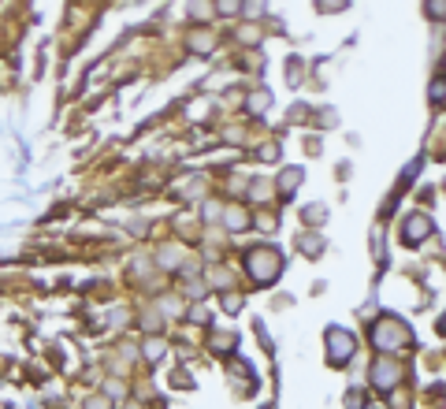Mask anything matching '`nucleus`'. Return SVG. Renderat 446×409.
I'll use <instances>...</instances> for the list:
<instances>
[{"label": "nucleus", "mask_w": 446, "mask_h": 409, "mask_svg": "<svg viewBox=\"0 0 446 409\" xmlns=\"http://www.w3.org/2000/svg\"><path fill=\"white\" fill-rule=\"evenodd\" d=\"M245 272H250L253 283L268 287L283 275V257H279V250H272V245H257V250L245 253Z\"/></svg>", "instance_id": "1"}, {"label": "nucleus", "mask_w": 446, "mask_h": 409, "mask_svg": "<svg viewBox=\"0 0 446 409\" xmlns=\"http://www.w3.org/2000/svg\"><path fill=\"white\" fill-rule=\"evenodd\" d=\"M409 327L398 320V317H383L379 324H372V342H376V350L379 354H394V350H402L409 346Z\"/></svg>", "instance_id": "2"}, {"label": "nucleus", "mask_w": 446, "mask_h": 409, "mask_svg": "<svg viewBox=\"0 0 446 409\" xmlns=\"http://www.w3.org/2000/svg\"><path fill=\"white\" fill-rule=\"evenodd\" d=\"M324 342H327V365H331V368H346V365H350V357L357 350V342H354L350 331H342V327H327Z\"/></svg>", "instance_id": "3"}, {"label": "nucleus", "mask_w": 446, "mask_h": 409, "mask_svg": "<svg viewBox=\"0 0 446 409\" xmlns=\"http://www.w3.org/2000/svg\"><path fill=\"white\" fill-rule=\"evenodd\" d=\"M432 231H435L432 216H424V212H413V216L402 223V242H405V245H420V242L432 238Z\"/></svg>", "instance_id": "4"}, {"label": "nucleus", "mask_w": 446, "mask_h": 409, "mask_svg": "<svg viewBox=\"0 0 446 409\" xmlns=\"http://www.w3.org/2000/svg\"><path fill=\"white\" fill-rule=\"evenodd\" d=\"M372 383H376L379 391H394V387L402 383V365H398V361H391V357L376 361V368H372Z\"/></svg>", "instance_id": "5"}, {"label": "nucleus", "mask_w": 446, "mask_h": 409, "mask_svg": "<svg viewBox=\"0 0 446 409\" xmlns=\"http://www.w3.org/2000/svg\"><path fill=\"white\" fill-rule=\"evenodd\" d=\"M297 250L309 253V257H317V253L324 250V238H320V235H302V238H297Z\"/></svg>", "instance_id": "6"}, {"label": "nucleus", "mask_w": 446, "mask_h": 409, "mask_svg": "<svg viewBox=\"0 0 446 409\" xmlns=\"http://www.w3.org/2000/svg\"><path fill=\"white\" fill-rule=\"evenodd\" d=\"M268 105H272V93L268 90H257V93H250V101H245V108H250L253 116H257V112H264Z\"/></svg>", "instance_id": "7"}, {"label": "nucleus", "mask_w": 446, "mask_h": 409, "mask_svg": "<svg viewBox=\"0 0 446 409\" xmlns=\"http://www.w3.org/2000/svg\"><path fill=\"white\" fill-rule=\"evenodd\" d=\"M186 45L193 48V53H208V48H212V34L197 30V34H190V38H186Z\"/></svg>", "instance_id": "8"}, {"label": "nucleus", "mask_w": 446, "mask_h": 409, "mask_svg": "<svg viewBox=\"0 0 446 409\" xmlns=\"http://www.w3.org/2000/svg\"><path fill=\"white\" fill-rule=\"evenodd\" d=\"M235 342H238V335H230V331H223V335H212V350L230 354V350H235Z\"/></svg>", "instance_id": "9"}, {"label": "nucleus", "mask_w": 446, "mask_h": 409, "mask_svg": "<svg viewBox=\"0 0 446 409\" xmlns=\"http://www.w3.org/2000/svg\"><path fill=\"white\" fill-rule=\"evenodd\" d=\"M297 183H302V171H297V168H287L283 179H279V190H283V193H294Z\"/></svg>", "instance_id": "10"}, {"label": "nucleus", "mask_w": 446, "mask_h": 409, "mask_svg": "<svg viewBox=\"0 0 446 409\" xmlns=\"http://www.w3.org/2000/svg\"><path fill=\"white\" fill-rule=\"evenodd\" d=\"M245 223H250V216H245V212H238V208L227 212V227H230V231H242Z\"/></svg>", "instance_id": "11"}, {"label": "nucleus", "mask_w": 446, "mask_h": 409, "mask_svg": "<svg viewBox=\"0 0 446 409\" xmlns=\"http://www.w3.org/2000/svg\"><path fill=\"white\" fill-rule=\"evenodd\" d=\"M142 350H145V357H149V361H160V357H164V342H160V339H149Z\"/></svg>", "instance_id": "12"}, {"label": "nucleus", "mask_w": 446, "mask_h": 409, "mask_svg": "<svg viewBox=\"0 0 446 409\" xmlns=\"http://www.w3.org/2000/svg\"><path fill=\"white\" fill-rule=\"evenodd\" d=\"M424 11H428V19H432V23H442V11H446V4H442V0H428V4H424Z\"/></svg>", "instance_id": "13"}, {"label": "nucleus", "mask_w": 446, "mask_h": 409, "mask_svg": "<svg viewBox=\"0 0 446 409\" xmlns=\"http://www.w3.org/2000/svg\"><path fill=\"white\" fill-rule=\"evenodd\" d=\"M216 11L220 15H238L242 11V0H216Z\"/></svg>", "instance_id": "14"}, {"label": "nucleus", "mask_w": 446, "mask_h": 409, "mask_svg": "<svg viewBox=\"0 0 446 409\" xmlns=\"http://www.w3.org/2000/svg\"><path fill=\"white\" fill-rule=\"evenodd\" d=\"M317 8L320 11H342V8H350V0H317Z\"/></svg>", "instance_id": "15"}, {"label": "nucleus", "mask_w": 446, "mask_h": 409, "mask_svg": "<svg viewBox=\"0 0 446 409\" xmlns=\"http://www.w3.org/2000/svg\"><path fill=\"white\" fill-rule=\"evenodd\" d=\"M302 216H305L309 223H320V220L327 216V208H324V205H312V208H305V212H302Z\"/></svg>", "instance_id": "16"}, {"label": "nucleus", "mask_w": 446, "mask_h": 409, "mask_svg": "<svg viewBox=\"0 0 446 409\" xmlns=\"http://www.w3.org/2000/svg\"><path fill=\"white\" fill-rule=\"evenodd\" d=\"M190 320H193V324H205V320H208V309H205V305H193V309H190Z\"/></svg>", "instance_id": "17"}, {"label": "nucleus", "mask_w": 446, "mask_h": 409, "mask_svg": "<svg viewBox=\"0 0 446 409\" xmlns=\"http://www.w3.org/2000/svg\"><path fill=\"white\" fill-rule=\"evenodd\" d=\"M223 309H227V313H238V309H242V302L235 298V294H227V298H223Z\"/></svg>", "instance_id": "18"}, {"label": "nucleus", "mask_w": 446, "mask_h": 409, "mask_svg": "<svg viewBox=\"0 0 446 409\" xmlns=\"http://www.w3.org/2000/svg\"><path fill=\"white\" fill-rule=\"evenodd\" d=\"M346 405H350V409H361V405H365V398H361L357 391H350V395H346Z\"/></svg>", "instance_id": "19"}, {"label": "nucleus", "mask_w": 446, "mask_h": 409, "mask_svg": "<svg viewBox=\"0 0 446 409\" xmlns=\"http://www.w3.org/2000/svg\"><path fill=\"white\" fill-rule=\"evenodd\" d=\"M432 101H435V105H442V78H435V82H432Z\"/></svg>", "instance_id": "20"}, {"label": "nucleus", "mask_w": 446, "mask_h": 409, "mask_svg": "<svg viewBox=\"0 0 446 409\" xmlns=\"http://www.w3.org/2000/svg\"><path fill=\"white\" fill-rule=\"evenodd\" d=\"M86 409H112V402H108V398H90Z\"/></svg>", "instance_id": "21"}, {"label": "nucleus", "mask_w": 446, "mask_h": 409, "mask_svg": "<svg viewBox=\"0 0 446 409\" xmlns=\"http://www.w3.org/2000/svg\"><path fill=\"white\" fill-rule=\"evenodd\" d=\"M279 156V145H268V149H260V160H275Z\"/></svg>", "instance_id": "22"}, {"label": "nucleus", "mask_w": 446, "mask_h": 409, "mask_svg": "<svg viewBox=\"0 0 446 409\" xmlns=\"http://www.w3.org/2000/svg\"><path fill=\"white\" fill-rule=\"evenodd\" d=\"M127 409H142V405H127Z\"/></svg>", "instance_id": "23"}]
</instances>
